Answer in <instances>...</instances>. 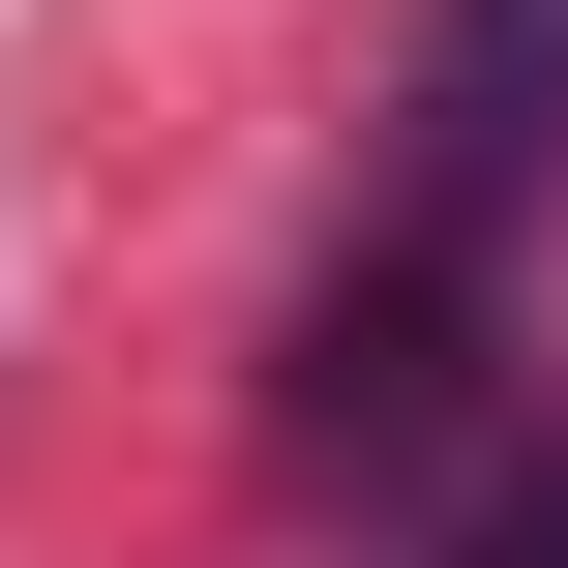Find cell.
<instances>
[{"label": "cell", "instance_id": "obj_1", "mask_svg": "<svg viewBox=\"0 0 568 568\" xmlns=\"http://www.w3.org/2000/svg\"><path fill=\"white\" fill-rule=\"evenodd\" d=\"M539 180H568V0H449V30H419V150H389V270H359V300L449 329V300L509 270Z\"/></svg>", "mask_w": 568, "mask_h": 568}]
</instances>
